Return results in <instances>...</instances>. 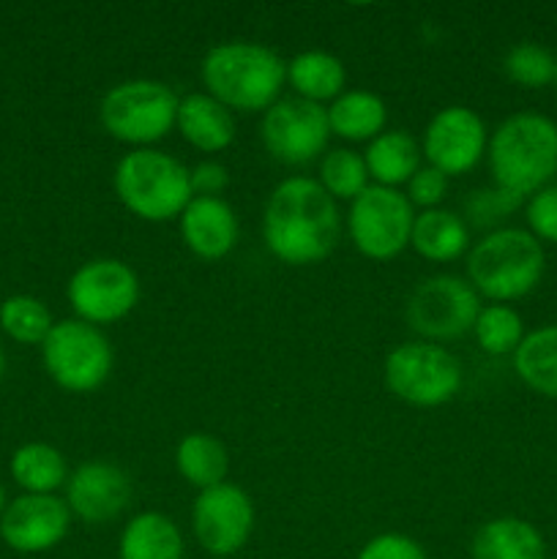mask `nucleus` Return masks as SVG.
<instances>
[{
    "instance_id": "nucleus-1",
    "label": "nucleus",
    "mask_w": 557,
    "mask_h": 559,
    "mask_svg": "<svg viewBox=\"0 0 557 559\" xmlns=\"http://www.w3.org/2000/svg\"><path fill=\"white\" fill-rule=\"evenodd\" d=\"M265 243L287 265H315L339 243L336 200L311 178H287L273 189L262 222Z\"/></svg>"
},
{
    "instance_id": "nucleus-2",
    "label": "nucleus",
    "mask_w": 557,
    "mask_h": 559,
    "mask_svg": "<svg viewBox=\"0 0 557 559\" xmlns=\"http://www.w3.org/2000/svg\"><path fill=\"white\" fill-rule=\"evenodd\" d=\"M287 66L273 49L254 41H227L202 60V82L218 104L244 112L268 109L278 102Z\"/></svg>"
},
{
    "instance_id": "nucleus-3",
    "label": "nucleus",
    "mask_w": 557,
    "mask_h": 559,
    "mask_svg": "<svg viewBox=\"0 0 557 559\" xmlns=\"http://www.w3.org/2000/svg\"><path fill=\"white\" fill-rule=\"evenodd\" d=\"M489 167L508 194L538 191L557 173V126L535 112L511 115L491 136Z\"/></svg>"
},
{
    "instance_id": "nucleus-4",
    "label": "nucleus",
    "mask_w": 557,
    "mask_h": 559,
    "mask_svg": "<svg viewBox=\"0 0 557 559\" xmlns=\"http://www.w3.org/2000/svg\"><path fill=\"white\" fill-rule=\"evenodd\" d=\"M467 276L486 298L517 300L544 276V249L524 229H497L470 251Z\"/></svg>"
},
{
    "instance_id": "nucleus-5",
    "label": "nucleus",
    "mask_w": 557,
    "mask_h": 559,
    "mask_svg": "<svg viewBox=\"0 0 557 559\" xmlns=\"http://www.w3.org/2000/svg\"><path fill=\"white\" fill-rule=\"evenodd\" d=\"M120 202L147 222L180 216L191 202V173L162 151L126 153L115 169Z\"/></svg>"
},
{
    "instance_id": "nucleus-6",
    "label": "nucleus",
    "mask_w": 557,
    "mask_h": 559,
    "mask_svg": "<svg viewBox=\"0 0 557 559\" xmlns=\"http://www.w3.org/2000/svg\"><path fill=\"white\" fill-rule=\"evenodd\" d=\"M178 96L156 80L120 82L104 96L102 123L115 140L151 145L162 140L178 118Z\"/></svg>"
},
{
    "instance_id": "nucleus-7",
    "label": "nucleus",
    "mask_w": 557,
    "mask_h": 559,
    "mask_svg": "<svg viewBox=\"0 0 557 559\" xmlns=\"http://www.w3.org/2000/svg\"><path fill=\"white\" fill-rule=\"evenodd\" d=\"M44 366L63 391L91 393L112 371V347L96 325L82 320L55 322L42 344Z\"/></svg>"
},
{
    "instance_id": "nucleus-8",
    "label": "nucleus",
    "mask_w": 557,
    "mask_h": 559,
    "mask_svg": "<svg viewBox=\"0 0 557 559\" xmlns=\"http://www.w3.org/2000/svg\"><path fill=\"white\" fill-rule=\"evenodd\" d=\"M386 382L402 402L415 407H437L459 393L462 366L437 344L407 342L388 355Z\"/></svg>"
},
{
    "instance_id": "nucleus-9",
    "label": "nucleus",
    "mask_w": 557,
    "mask_h": 559,
    "mask_svg": "<svg viewBox=\"0 0 557 559\" xmlns=\"http://www.w3.org/2000/svg\"><path fill=\"white\" fill-rule=\"evenodd\" d=\"M415 213L404 194L388 186H369L349 207V238L369 260H393L413 235Z\"/></svg>"
},
{
    "instance_id": "nucleus-10",
    "label": "nucleus",
    "mask_w": 557,
    "mask_h": 559,
    "mask_svg": "<svg viewBox=\"0 0 557 559\" xmlns=\"http://www.w3.org/2000/svg\"><path fill=\"white\" fill-rule=\"evenodd\" d=\"M481 314L473 284L457 276H435L420 282L407 300V322L415 333L448 342L473 331Z\"/></svg>"
},
{
    "instance_id": "nucleus-11",
    "label": "nucleus",
    "mask_w": 557,
    "mask_h": 559,
    "mask_svg": "<svg viewBox=\"0 0 557 559\" xmlns=\"http://www.w3.org/2000/svg\"><path fill=\"white\" fill-rule=\"evenodd\" d=\"M140 298V282L126 262L93 260L69 282V304L82 322H118Z\"/></svg>"
},
{
    "instance_id": "nucleus-12",
    "label": "nucleus",
    "mask_w": 557,
    "mask_h": 559,
    "mask_svg": "<svg viewBox=\"0 0 557 559\" xmlns=\"http://www.w3.org/2000/svg\"><path fill=\"white\" fill-rule=\"evenodd\" d=\"M331 136L328 112L306 98H278L262 118V142L278 162L306 164L322 153Z\"/></svg>"
},
{
    "instance_id": "nucleus-13",
    "label": "nucleus",
    "mask_w": 557,
    "mask_h": 559,
    "mask_svg": "<svg viewBox=\"0 0 557 559\" xmlns=\"http://www.w3.org/2000/svg\"><path fill=\"white\" fill-rule=\"evenodd\" d=\"M191 519L202 549L213 557H229L249 540L254 527V506L238 486L218 484L200 491Z\"/></svg>"
},
{
    "instance_id": "nucleus-14",
    "label": "nucleus",
    "mask_w": 557,
    "mask_h": 559,
    "mask_svg": "<svg viewBox=\"0 0 557 559\" xmlns=\"http://www.w3.org/2000/svg\"><path fill=\"white\" fill-rule=\"evenodd\" d=\"M486 147L484 120L467 107H446L424 134V156L442 175H464L481 162Z\"/></svg>"
},
{
    "instance_id": "nucleus-15",
    "label": "nucleus",
    "mask_w": 557,
    "mask_h": 559,
    "mask_svg": "<svg viewBox=\"0 0 557 559\" xmlns=\"http://www.w3.org/2000/svg\"><path fill=\"white\" fill-rule=\"evenodd\" d=\"M71 511L55 495H22L0 516V538L22 555L49 551L66 538Z\"/></svg>"
},
{
    "instance_id": "nucleus-16",
    "label": "nucleus",
    "mask_w": 557,
    "mask_h": 559,
    "mask_svg": "<svg viewBox=\"0 0 557 559\" xmlns=\"http://www.w3.org/2000/svg\"><path fill=\"white\" fill-rule=\"evenodd\" d=\"M66 484H69L66 506L87 524L112 522L131 502L129 475L107 462L82 464Z\"/></svg>"
},
{
    "instance_id": "nucleus-17",
    "label": "nucleus",
    "mask_w": 557,
    "mask_h": 559,
    "mask_svg": "<svg viewBox=\"0 0 557 559\" xmlns=\"http://www.w3.org/2000/svg\"><path fill=\"white\" fill-rule=\"evenodd\" d=\"M180 235L197 257L222 260L238 240V218L218 197H194L180 213Z\"/></svg>"
},
{
    "instance_id": "nucleus-18",
    "label": "nucleus",
    "mask_w": 557,
    "mask_h": 559,
    "mask_svg": "<svg viewBox=\"0 0 557 559\" xmlns=\"http://www.w3.org/2000/svg\"><path fill=\"white\" fill-rule=\"evenodd\" d=\"M180 134L186 142L205 153H218L235 140V120L224 104H218L211 93H191L178 104Z\"/></svg>"
},
{
    "instance_id": "nucleus-19",
    "label": "nucleus",
    "mask_w": 557,
    "mask_h": 559,
    "mask_svg": "<svg viewBox=\"0 0 557 559\" xmlns=\"http://www.w3.org/2000/svg\"><path fill=\"white\" fill-rule=\"evenodd\" d=\"M473 559H546V546L533 524L502 516L475 533Z\"/></svg>"
},
{
    "instance_id": "nucleus-20",
    "label": "nucleus",
    "mask_w": 557,
    "mask_h": 559,
    "mask_svg": "<svg viewBox=\"0 0 557 559\" xmlns=\"http://www.w3.org/2000/svg\"><path fill=\"white\" fill-rule=\"evenodd\" d=\"M120 559H183V538L164 513H140L120 535Z\"/></svg>"
},
{
    "instance_id": "nucleus-21",
    "label": "nucleus",
    "mask_w": 557,
    "mask_h": 559,
    "mask_svg": "<svg viewBox=\"0 0 557 559\" xmlns=\"http://www.w3.org/2000/svg\"><path fill=\"white\" fill-rule=\"evenodd\" d=\"M410 243L426 260L451 262L467 251L470 235L462 218L435 207V211H424L420 216H415Z\"/></svg>"
},
{
    "instance_id": "nucleus-22",
    "label": "nucleus",
    "mask_w": 557,
    "mask_h": 559,
    "mask_svg": "<svg viewBox=\"0 0 557 559\" xmlns=\"http://www.w3.org/2000/svg\"><path fill=\"white\" fill-rule=\"evenodd\" d=\"M388 120V109L380 96L369 91H349L333 102L328 109V126L333 134L344 140H375L382 134Z\"/></svg>"
},
{
    "instance_id": "nucleus-23",
    "label": "nucleus",
    "mask_w": 557,
    "mask_h": 559,
    "mask_svg": "<svg viewBox=\"0 0 557 559\" xmlns=\"http://www.w3.org/2000/svg\"><path fill=\"white\" fill-rule=\"evenodd\" d=\"M418 158L420 151L413 136L404 131H382L371 140L364 162L377 186L393 189L399 183H410V178L418 173Z\"/></svg>"
},
{
    "instance_id": "nucleus-24",
    "label": "nucleus",
    "mask_w": 557,
    "mask_h": 559,
    "mask_svg": "<svg viewBox=\"0 0 557 559\" xmlns=\"http://www.w3.org/2000/svg\"><path fill=\"white\" fill-rule=\"evenodd\" d=\"M287 76L295 91L300 93V98L320 104L342 93L347 71L336 55L311 49V52H300L298 58L289 60Z\"/></svg>"
},
{
    "instance_id": "nucleus-25",
    "label": "nucleus",
    "mask_w": 557,
    "mask_h": 559,
    "mask_svg": "<svg viewBox=\"0 0 557 559\" xmlns=\"http://www.w3.org/2000/svg\"><path fill=\"white\" fill-rule=\"evenodd\" d=\"M175 464H178V473L183 475L186 484L205 491L224 484V475L229 469V456L227 448L216 437L197 431V435L183 437L178 453H175Z\"/></svg>"
},
{
    "instance_id": "nucleus-26",
    "label": "nucleus",
    "mask_w": 557,
    "mask_h": 559,
    "mask_svg": "<svg viewBox=\"0 0 557 559\" xmlns=\"http://www.w3.org/2000/svg\"><path fill=\"white\" fill-rule=\"evenodd\" d=\"M513 366L533 391L557 399V325L524 336L513 353Z\"/></svg>"
},
{
    "instance_id": "nucleus-27",
    "label": "nucleus",
    "mask_w": 557,
    "mask_h": 559,
    "mask_svg": "<svg viewBox=\"0 0 557 559\" xmlns=\"http://www.w3.org/2000/svg\"><path fill=\"white\" fill-rule=\"evenodd\" d=\"M11 478L27 495H52L69 480L63 453L44 442H27L11 456Z\"/></svg>"
},
{
    "instance_id": "nucleus-28",
    "label": "nucleus",
    "mask_w": 557,
    "mask_h": 559,
    "mask_svg": "<svg viewBox=\"0 0 557 559\" xmlns=\"http://www.w3.org/2000/svg\"><path fill=\"white\" fill-rule=\"evenodd\" d=\"M52 325L47 306L31 295H14L0 306V328L20 344H44Z\"/></svg>"
},
{
    "instance_id": "nucleus-29",
    "label": "nucleus",
    "mask_w": 557,
    "mask_h": 559,
    "mask_svg": "<svg viewBox=\"0 0 557 559\" xmlns=\"http://www.w3.org/2000/svg\"><path fill=\"white\" fill-rule=\"evenodd\" d=\"M320 186L333 200H355L364 189H369V169L364 156L355 151H331L320 164Z\"/></svg>"
},
{
    "instance_id": "nucleus-30",
    "label": "nucleus",
    "mask_w": 557,
    "mask_h": 559,
    "mask_svg": "<svg viewBox=\"0 0 557 559\" xmlns=\"http://www.w3.org/2000/svg\"><path fill=\"white\" fill-rule=\"evenodd\" d=\"M522 317L508 306H486L481 309L478 320H475V338H478L481 349L489 355H506L517 353L522 344Z\"/></svg>"
},
{
    "instance_id": "nucleus-31",
    "label": "nucleus",
    "mask_w": 557,
    "mask_h": 559,
    "mask_svg": "<svg viewBox=\"0 0 557 559\" xmlns=\"http://www.w3.org/2000/svg\"><path fill=\"white\" fill-rule=\"evenodd\" d=\"M557 60L546 52L538 44H517L511 52L506 55V74L511 76L517 85L524 87H544L555 80Z\"/></svg>"
},
{
    "instance_id": "nucleus-32",
    "label": "nucleus",
    "mask_w": 557,
    "mask_h": 559,
    "mask_svg": "<svg viewBox=\"0 0 557 559\" xmlns=\"http://www.w3.org/2000/svg\"><path fill=\"white\" fill-rule=\"evenodd\" d=\"M519 202H522V197L508 194L502 189H484L478 194H470L467 216L473 218V224L484 227V224H495L511 211H517Z\"/></svg>"
},
{
    "instance_id": "nucleus-33",
    "label": "nucleus",
    "mask_w": 557,
    "mask_h": 559,
    "mask_svg": "<svg viewBox=\"0 0 557 559\" xmlns=\"http://www.w3.org/2000/svg\"><path fill=\"white\" fill-rule=\"evenodd\" d=\"M528 222L535 238L557 243V186L541 189L528 205Z\"/></svg>"
},
{
    "instance_id": "nucleus-34",
    "label": "nucleus",
    "mask_w": 557,
    "mask_h": 559,
    "mask_svg": "<svg viewBox=\"0 0 557 559\" xmlns=\"http://www.w3.org/2000/svg\"><path fill=\"white\" fill-rule=\"evenodd\" d=\"M448 191V175H442L440 169L424 167L410 178V191L407 200L410 205H420L426 211H435V205H440L446 200Z\"/></svg>"
},
{
    "instance_id": "nucleus-35",
    "label": "nucleus",
    "mask_w": 557,
    "mask_h": 559,
    "mask_svg": "<svg viewBox=\"0 0 557 559\" xmlns=\"http://www.w3.org/2000/svg\"><path fill=\"white\" fill-rule=\"evenodd\" d=\"M358 559H426L424 549L407 535H377L360 549Z\"/></svg>"
},
{
    "instance_id": "nucleus-36",
    "label": "nucleus",
    "mask_w": 557,
    "mask_h": 559,
    "mask_svg": "<svg viewBox=\"0 0 557 559\" xmlns=\"http://www.w3.org/2000/svg\"><path fill=\"white\" fill-rule=\"evenodd\" d=\"M227 183L229 175L218 162H202L191 169V191L197 197H218Z\"/></svg>"
},
{
    "instance_id": "nucleus-37",
    "label": "nucleus",
    "mask_w": 557,
    "mask_h": 559,
    "mask_svg": "<svg viewBox=\"0 0 557 559\" xmlns=\"http://www.w3.org/2000/svg\"><path fill=\"white\" fill-rule=\"evenodd\" d=\"M3 511H5V491L3 486H0V516H3Z\"/></svg>"
},
{
    "instance_id": "nucleus-38",
    "label": "nucleus",
    "mask_w": 557,
    "mask_h": 559,
    "mask_svg": "<svg viewBox=\"0 0 557 559\" xmlns=\"http://www.w3.org/2000/svg\"><path fill=\"white\" fill-rule=\"evenodd\" d=\"M5 371V355H3V347H0V377H3Z\"/></svg>"
},
{
    "instance_id": "nucleus-39",
    "label": "nucleus",
    "mask_w": 557,
    "mask_h": 559,
    "mask_svg": "<svg viewBox=\"0 0 557 559\" xmlns=\"http://www.w3.org/2000/svg\"><path fill=\"white\" fill-rule=\"evenodd\" d=\"M555 82H557V69H555Z\"/></svg>"
}]
</instances>
